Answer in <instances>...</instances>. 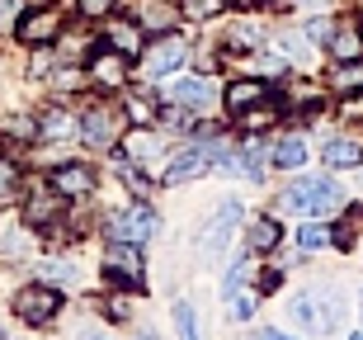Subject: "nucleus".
<instances>
[{"mask_svg":"<svg viewBox=\"0 0 363 340\" xmlns=\"http://www.w3.org/2000/svg\"><path fill=\"white\" fill-rule=\"evenodd\" d=\"M57 90H81V85H85V76H81V71H76V67H62V71H57Z\"/></svg>","mask_w":363,"mask_h":340,"instance_id":"473e14b6","label":"nucleus"},{"mask_svg":"<svg viewBox=\"0 0 363 340\" xmlns=\"http://www.w3.org/2000/svg\"><path fill=\"white\" fill-rule=\"evenodd\" d=\"M236 227H241V204H222L217 218H213V227L203 231V256H222Z\"/></svg>","mask_w":363,"mask_h":340,"instance_id":"ddd939ff","label":"nucleus"},{"mask_svg":"<svg viewBox=\"0 0 363 340\" xmlns=\"http://www.w3.org/2000/svg\"><path fill=\"white\" fill-rule=\"evenodd\" d=\"M90 81L104 85V90H123L128 85V53H118V48H94Z\"/></svg>","mask_w":363,"mask_h":340,"instance_id":"1a4fd4ad","label":"nucleus"},{"mask_svg":"<svg viewBox=\"0 0 363 340\" xmlns=\"http://www.w3.org/2000/svg\"><path fill=\"white\" fill-rule=\"evenodd\" d=\"M76 10H81L85 19H104V14L113 10V0H76Z\"/></svg>","mask_w":363,"mask_h":340,"instance_id":"2f4dec72","label":"nucleus"},{"mask_svg":"<svg viewBox=\"0 0 363 340\" xmlns=\"http://www.w3.org/2000/svg\"><path fill=\"white\" fill-rule=\"evenodd\" d=\"M128 114H133V123H156L161 119V104H156V99H128Z\"/></svg>","mask_w":363,"mask_h":340,"instance_id":"c85d7f7f","label":"nucleus"},{"mask_svg":"<svg viewBox=\"0 0 363 340\" xmlns=\"http://www.w3.org/2000/svg\"><path fill=\"white\" fill-rule=\"evenodd\" d=\"M184 62H189V43L179 38V33H161V38L147 48V57H142V71H147L151 81H165V76H175Z\"/></svg>","mask_w":363,"mask_h":340,"instance_id":"39448f33","label":"nucleus"},{"mask_svg":"<svg viewBox=\"0 0 363 340\" xmlns=\"http://www.w3.org/2000/svg\"><path fill=\"white\" fill-rule=\"evenodd\" d=\"M156 151H161V137L151 133V123H137V133L123 137V156H128V161H137V165H147Z\"/></svg>","mask_w":363,"mask_h":340,"instance_id":"2eb2a0df","label":"nucleus"},{"mask_svg":"<svg viewBox=\"0 0 363 340\" xmlns=\"http://www.w3.org/2000/svg\"><path fill=\"white\" fill-rule=\"evenodd\" d=\"M293 322L307 327V331H316V298H311V293H297L293 298Z\"/></svg>","mask_w":363,"mask_h":340,"instance_id":"393cba45","label":"nucleus"},{"mask_svg":"<svg viewBox=\"0 0 363 340\" xmlns=\"http://www.w3.org/2000/svg\"><path fill=\"white\" fill-rule=\"evenodd\" d=\"M359 312H363V298H359Z\"/></svg>","mask_w":363,"mask_h":340,"instance_id":"a18cd8bd","label":"nucleus"},{"mask_svg":"<svg viewBox=\"0 0 363 340\" xmlns=\"http://www.w3.org/2000/svg\"><path fill=\"white\" fill-rule=\"evenodd\" d=\"M279 99H259V104H250V109L241 114V128L245 133H264V128H274L279 123Z\"/></svg>","mask_w":363,"mask_h":340,"instance_id":"aec40b11","label":"nucleus"},{"mask_svg":"<svg viewBox=\"0 0 363 340\" xmlns=\"http://www.w3.org/2000/svg\"><path fill=\"white\" fill-rule=\"evenodd\" d=\"M222 5L227 0H179V14H189V19H213Z\"/></svg>","mask_w":363,"mask_h":340,"instance_id":"a878e982","label":"nucleus"},{"mask_svg":"<svg viewBox=\"0 0 363 340\" xmlns=\"http://www.w3.org/2000/svg\"><path fill=\"white\" fill-rule=\"evenodd\" d=\"M104 227H108V241L147 246V241H151V231H156V213H151L147 204H133V208H123V213H108Z\"/></svg>","mask_w":363,"mask_h":340,"instance_id":"7ed1b4c3","label":"nucleus"},{"mask_svg":"<svg viewBox=\"0 0 363 340\" xmlns=\"http://www.w3.org/2000/svg\"><path fill=\"white\" fill-rule=\"evenodd\" d=\"M279 204L288 208V213H316V218H321V213H335V208L345 204V190H340L330 175H302L279 194Z\"/></svg>","mask_w":363,"mask_h":340,"instance_id":"f257e3e1","label":"nucleus"},{"mask_svg":"<svg viewBox=\"0 0 363 340\" xmlns=\"http://www.w3.org/2000/svg\"><path fill=\"white\" fill-rule=\"evenodd\" d=\"M259 340H293V336H283V331H259Z\"/></svg>","mask_w":363,"mask_h":340,"instance_id":"a19ab883","label":"nucleus"},{"mask_svg":"<svg viewBox=\"0 0 363 340\" xmlns=\"http://www.w3.org/2000/svg\"><path fill=\"white\" fill-rule=\"evenodd\" d=\"M57 33H62V10H57V5H33V10H24L19 24H14V38L24 43V48H48Z\"/></svg>","mask_w":363,"mask_h":340,"instance_id":"20e7f679","label":"nucleus"},{"mask_svg":"<svg viewBox=\"0 0 363 340\" xmlns=\"http://www.w3.org/2000/svg\"><path fill=\"white\" fill-rule=\"evenodd\" d=\"M330 33H335V24H330V19H311V24H307V38L311 43H330Z\"/></svg>","mask_w":363,"mask_h":340,"instance_id":"f704fd0d","label":"nucleus"},{"mask_svg":"<svg viewBox=\"0 0 363 340\" xmlns=\"http://www.w3.org/2000/svg\"><path fill=\"white\" fill-rule=\"evenodd\" d=\"M137 19V14H133ZM137 24H147V28H170L175 24V5L170 0H142V19Z\"/></svg>","mask_w":363,"mask_h":340,"instance_id":"4be33fe9","label":"nucleus"},{"mask_svg":"<svg viewBox=\"0 0 363 340\" xmlns=\"http://www.w3.org/2000/svg\"><path fill=\"white\" fill-rule=\"evenodd\" d=\"M67 133H76V123H71L67 109H48V114H43L38 137H67Z\"/></svg>","mask_w":363,"mask_h":340,"instance_id":"5701e85b","label":"nucleus"},{"mask_svg":"<svg viewBox=\"0 0 363 340\" xmlns=\"http://www.w3.org/2000/svg\"><path fill=\"white\" fill-rule=\"evenodd\" d=\"M62 213H67V194H57L52 185H43V190H33L24 199V222L28 227H57Z\"/></svg>","mask_w":363,"mask_h":340,"instance_id":"6e6552de","label":"nucleus"},{"mask_svg":"<svg viewBox=\"0 0 363 340\" xmlns=\"http://www.w3.org/2000/svg\"><path fill=\"white\" fill-rule=\"evenodd\" d=\"M128 312H133V307H128V298H108V317H113V322H123Z\"/></svg>","mask_w":363,"mask_h":340,"instance_id":"e433bc0d","label":"nucleus"},{"mask_svg":"<svg viewBox=\"0 0 363 340\" xmlns=\"http://www.w3.org/2000/svg\"><path fill=\"white\" fill-rule=\"evenodd\" d=\"M279 222L274 218H250V227H245V251H250V256H264V251H274V246H279Z\"/></svg>","mask_w":363,"mask_h":340,"instance_id":"a211bd4d","label":"nucleus"},{"mask_svg":"<svg viewBox=\"0 0 363 340\" xmlns=\"http://www.w3.org/2000/svg\"><path fill=\"white\" fill-rule=\"evenodd\" d=\"M259 99H269V85L264 81H231L227 85V114H236V119H241L250 104H259Z\"/></svg>","mask_w":363,"mask_h":340,"instance_id":"dca6fc26","label":"nucleus"},{"mask_svg":"<svg viewBox=\"0 0 363 340\" xmlns=\"http://www.w3.org/2000/svg\"><path fill=\"white\" fill-rule=\"evenodd\" d=\"M217 95V85L208 76H175V81H165V99L170 104H189V109H208Z\"/></svg>","mask_w":363,"mask_h":340,"instance_id":"9d476101","label":"nucleus"},{"mask_svg":"<svg viewBox=\"0 0 363 340\" xmlns=\"http://www.w3.org/2000/svg\"><path fill=\"white\" fill-rule=\"evenodd\" d=\"M142 340H156V336H142Z\"/></svg>","mask_w":363,"mask_h":340,"instance_id":"49530a36","label":"nucleus"},{"mask_svg":"<svg viewBox=\"0 0 363 340\" xmlns=\"http://www.w3.org/2000/svg\"><path fill=\"white\" fill-rule=\"evenodd\" d=\"M259 5H279V0H259Z\"/></svg>","mask_w":363,"mask_h":340,"instance_id":"79ce46f5","label":"nucleus"},{"mask_svg":"<svg viewBox=\"0 0 363 340\" xmlns=\"http://www.w3.org/2000/svg\"><path fill=\"white\" fill-rule=\"evenodd\" d=\"M57 307H62V293H57L52 284H28L14 293V317L24 322V327H48L57 317Z\"/></svg>","mask_w":363,"mask_h":340,"instance_id":"f03ea898","label":"nucleus"},{"mask_svg":"<svg viewBox=\"0 0 363 340\" xmlns=\"http://www.w3.org/2000/svg\"><path fill=\"white\" fill-rule=\"evenodd\" d=\"M81 340H108V336H104V331H94V327H85V331H81Z\"/></svg>","mask_w":363,"mask_h":340,"instance_id":"ea45409f","label":"nucleus"},{"mask_svg":"<svg viewBox=\"0 0 363 340\" xmlns=\"http://www.w3.org/2000/svg\"><path fill=\"white\" fill-rule=\"evenodd\" d=\"M108 48L137 57L142 53V24H137V19H113V24H108Z\"/></svg>","mask_w":363,"mask_h":340,"instance_id":"6ab92c4d","label":"nucleus"},{"mask_svg":"<svg viewBox=\"0 0 363 340\" xmlns=\"http://www.w3.org/2000/svg\"><path fill=\"white\" fill-rule=\"evenodd\" d=\"M307 5H325V0H307Z\"/></svg>","mask_w":363,"mask_h":340,"instance_id":"37998d69","label":"nucleus"},{"mask_svg":"<svg viewBox=\"0 0 363 340\" xmlns=\"http://www.w3.org/2000/svg\"><path fill=\"white\" fill-rule=\"evenodd\" d=\"M330 57H335L340 67H345V62H363V33H359V24H340L335 33H330Z\"/></svg>","mask_w":363,"mask_h":340,"instance_id":"f3484780","label":"nucleus"},{"mask_svg":"<svg viewBox=\"0 0 363 340\" xmlns=\"http://www.w3.org/2000/svg\"><path fill=\"white\" fill-rule=\"evenodd\" d=\"M340 119L363 123V95H345V99H340Z\"/></svg>","mask_w":363,"mask_h":340,"instance_id":"72a5a7b5","label":"nucleus"},{"mask_svg":"<svg viewBox=\"0 0 363 340\" xmlns=\"http://www.w3.org/2000/svg\"><path fill=\"white\" fill-rule=\"evenodd\" d=\"M321 161L330 165V170H350V165L363 161V142H354V137H325Z\"/></svg>","mask_w":363,"mask_h":340,"instance_id":"4468645a","label":"nucleus"},{"mask_svg":"<svg viewBox=\"0 0 363 340\" xmlns=\"http://www.w3.org/2000/svg\"><path fill=\"white\" fill-rule=\"evenodd\" d=\"M175 331H179V340H199V322H194L189 302H175Z\"/></svg>","mask_w":363,"mask_h":340,"instance_id":"cd10ccee","label":"nucleus"},{"mask_svg":"<svg viewBox=\"0 0 363 340\" xmlns=\"http://www.w3.org/2000/svg\"><path fill=\"white\" fill-rule=\"evenodd\" d=\"M48 67H52V57H48V53H38V57H33V76H43Z\"/></svg>","mask_w":363,"mask_h":340,"instance_id":"58836bf2","label":"nucleus"},{"mask_svg":"<svg viewBox=\"0 0 363 340\" xmlns=\"http://www.w3.org/2000/svg\"><path fill=\"white\" fill-rule=\"evenodd\" d=\"M325 241H330V227H321V222H307V227H297V246H302V251H321Z\"/></svg>","mask_w":363,"mask_h":340,"instance_id":"b1692460","label":"nucleus"},{"mask_svg":"<svg viewBox=\"0 0 363 340\" xmlns=\"http://www.w3.org/2000/svg\"><path fill=\"white\" fill-rule=\"evenodd\" d=\"M279 279H283L279 270H264V279H259V288H264V293H269V288H279Z\"/></svg>","mask_w":363,"mask_h":340,"instance_id":"4c0bfd02","label":"nucleus"},{"mask_svg":"<svg viewBox=\"0 0 363 340\" xmlns=\"http://www.w3.org/2000/svg\"><path fill=\"white\" fill-rule=\"evenodd\" d=\"M104 270L128 288H142L147 274H142V246H128V241H108V256H104Z\"/></svg>","mask_w":363,"mask_h":340,"instance_id":"0eeeda50","label":"nucleus"},{"mask_svg":"<svg viewBox=\"0 0 363 340\" xmlns=\"http://www.w3.org/2000/svg\"><path fill=\"white\" fill-rule=\"evenodd\" d=\"M302 161H307V142H302L297 133L274 142V165H279V170H297Z\"/></svg>","mask_w":363,"mask_h":340,"instance_id":"412c9836","label":"nucleus"},{"mask_svg":"<svg viewBox=\"0 0 363 340\" xmlns=\"http://www.w3.org/2000/svg\"><path fill=\"white\" fill-rule=\"evenodd\" d=\"M94 185H99V175H94L90 165H81V161H62L52 170V190L67 194V199H90Z\"/></svg>","mask_w":363,"mask_h":340,"instance_id":"f8f14e48","label":"nucleus"},{"mask_svg":"<svg viewBox=\"0 0 363 340\" xmlns=\"http://www.w3.org/2000/svg\"><path fill=\"white\" fill-rule=\"evenodd\" d=\"M76 133H81L85 147H113V142H118V109H113V104L85 109L81 123H76Z\"/></svg>","mask_w":363,"mask_h":340,"instance_id":"423d86ee","label":"nucleus"},{"mask_svg":"<svg viewBox=\"0 0 363 340\" xmlns=\"http://www.w3.org/2000/svg\"><path fill=\"white\" fill-rule=\"evenodd\" d=\"M350 340H363V331H359V336H350Z\"/></svg>","mask_w":363,"mask_h":340,"instance_id":"c03bdc74","label":"nucleus"},{"mask_svg":"<svg viewBox=\"0 0 363 340\" xmlns=\"http://www.w3.org/2000/svg\"><path fill=\"white\" fill-rule=\"evenodd\" d=\"M231 43H236V48H259V28L255 24H236L231 28Z\"/></svg>","mask_w":363,"mask_h":340,"instance_id":"7c9ffc66","label":"nucleus"},{"mask_svg":"<svg viewBox=\"0 0 363 340\" xmlns=\"http://www.w3.org/2000/svg\"><path fill=\"white\" fill-rule=\"evenodd\" d=\"M43 284H71V279H76V274H71V265L67 260H43Z\"/></svg>","mask_w":363,"mask_h":340,"instance_id":"c756f323","label":"nucleus"},{"mask_svg":"<svg viewBox=\"0 0 363 340\" xmlns=\"http://www.w3.org/2000/svg\"><path fill=\"white\" fill-rule=\"evenodd\" d=\"M335 85H340V90H359V85H363V71H354V62H345V71L335 76Z\"/></svg>","mask_w":363,"mask_h":340,"instance_id":"c9c22d12","label":"nucleus"},{"mask_svg":"<svg viewBox=\"0 0 363 340\" xmlns=\"http://www.w3.org/2000/svg\"><path fill=\"white\" fill-rule=\"evenodd\" d=\"M255 302H259V293H231V322H250L255 317Z\"/></svg>","mask_w":363,"mask_h":340,"instance_id":"bb28decb","label":"nucleus"},{"mask_svg":"<svg viewBox=\"0 0 363 340\" xmlns=\"http://www.w3.org/2000/svg\"><path fill=\"white\" fill-rule=\"evenodd\" d=\"M213 170V147H184L175 151V161L165 165V185H189Z\"/></svg>","mask_w":363,"mask_h":340,"instance_id":"9b49d317","label":"nucleus"}]
</instances>
